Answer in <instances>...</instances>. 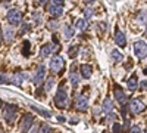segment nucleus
Masks as SVG:
<instances>
[{
	"instance_id": "obj_1",
	"label": "nucleus",
	"mask_w": 147,
	"mask_h": 133,
	"mask_svg": "<svg viewBox=\"0 0 147 133\" xmlns=\"http://www.w3.org/2000/svg\"><path fill=\"white\" fill-rule=\"evenodd\" d=\"M55 104L59 108H66L68 106V95L63 89H60L56 95H55Z\"/></svg>"
},
{
	"instance_id": "obj_2",
	"label": "nucleus",
	"mask_w": 147,
	"mask_h": 133,
	"mask_svg": "<svg viewBox=\"0 0 147 133\" xmlns=\"http://www.w3.org/2000/svg\"><path fill=\"white\" fill-rule=\"evenodd\" d=\"M134 53L138 59L147 58V44L144 42H136L134 43Z\"/></svg>"
},
{
	"instance_id": "obj_3",
	"label": "nucleus",
	"mask_w": 147,
	"mask_h": 133,
	"mask_svg": "<svg viewBox=\"0 0 147 133\" xmlns=\"http://www.w3.org/2000/svg\"><path fill=\"white\" fill-rule=\"evenodd\" d=\"M146 110V104L143 102V99H132L129 101V111L132 114H140Z\"/></svg>"
},
{
	"instance_id": "obj_4",
	"label": "nucleus",
	"mask_w": 147,
	"mask_h": 133,
	"mask_svg": "<svg viewBox=\"0 0 147 133\" xmlns=\"http://www.w3.org/2000/svg\"><path fill=\"white\" fill-rule=\"evenodd\" d=\"M6 18H7V22L10 24V25H18V24H21V21H22L21 12H18L16 9L9 10L7 15H6Z\"/></svg>"
},
{
	"instance_id": "obj_5",
	"label": "nucleus",
	"mask_w": 147,
	"mask_h": 133,
	"mask_svg": "<svg viewBox=\"0 0 147 133\" xmlns=\"http://www.w3.org/2000/svg\"><path fill=\"white\" fill-rule=\"evenodd\" d=\"M18 113V106L16 105H6L5 108V113H3V117L7 123H12L15 120V115Z\"/></svg>"
},
{
	"instance_id": "obj_6",
	"label": "nucleus",
	"mask_w": 147,
	"mask_h": 133,
	"mask_svg": "<svg viewBox=\"0 0 147 133\" xmlns=\"http://www.w3.org/2000/svg\"><path fill=\"white\" fill-rule=\"evenodd\" d=\"M75 106L78 108L80 111H87V110H88V99L85 98L84 95L77 96V99H75Z\"/></svg>"
},
{
	"instance_id": "obj_7",
	"label": "nucleus",
	"mask_w": 147,
	"mask_h": 133,
	"mask_svg": "<svg viewBox=\"0 0 147 133\" xmlns=\"http://www.w3.org/2000/svg\"><path fill=\"white\" fill-rule=\"evenodd\" d=\"M62 67H63V59L60 56H53L52 61H50V70L53 72H59L62 70Z\"/></svg>"
},
{
	"instance_id": "obj_8",
	"label": "nucleus",
	"mask_w": 147,
	"mask_h": 133,
	"mask_svg": "<svg viewBox=\"0 0 147 133\" xmlns=\"http://www.w3.org/2000/svg\"><path fill=\"white\" fill-rule=\"evenodd\" d=\"M44 76H46V67L41 64V65H38V67H37V71H35V74H34V78H32V81H34L35 84H40V83L43 81Z\"/></svg>"
},
{
	"instance_id": "obj_9",
	"label": "nucleus",
	"mask_w": 147,
	"mask_h": 133,
	"mask_svg": "<svg viewBox=\"0 0 147 133\" xmlns=\"http://www.w3.org/2000/svg\"><path fill=\"white\" fill-rule=\"evenodd\" d=\"M32 121H34V117H32L31 114H27L25 117H24L22 123H21V132H22V133L28 132V130H30V127L32 126Z\"/></svg>"
},
{
	"instance_id": "obj_10",
	"label": "nucleus",
	"mask_w": 147,
	"mask_h": 133,
	"mask_svg": "<svg viewBox=\"0 0 147 133\" xmlns=\"http://www.w3.org/2000/svg\"><path fill=\"white\" fill-rule=\"evenodd\" d=\"M113 93H115V99H116L119 104H122V105H124V104L127 102V95L124 93V90H122L119 86H115V90H113Z\"/></svg>"
},
{
	"instance_id": "obj_11",
	"label": "nucleus",
	"mask_w": 147,
	"mask_h": 133,
	"mask_svg": "<svg viewBox=\"0 0 147 133\" xmlns=\"http://www.w3.org/2000/svg\"><path fill=\"white\" fill-rule=\"evenodd\" d=\"M115 43L121 47H124L127 44V37H125V34L122 33V31H116L115 33Z\"/></svg>"
},
{
	"instance_id": "obj_12",
	"label": "nucleus",
	"mask_w": 147,
	"mask_h": 133,
	"mask_svg": "<svg viewBox=\"0 0 147 133\" xmlns=\"http://www.w3.org/2000/svg\"><path fill=\"white\" fill-rule=\"evenodd\" d=\"M103 113L107 114V115L110 113H113V102H112V99H110V98H106L103 101Z\"/></svg>"
},
{
	"instance_id": "obj_13",
	"label": "nucleus",
	"mask_w": 147,
	"mask_h": 133,
	"mask_svg": "<svg viewBox=\"0 0 147 133\" xmlns=\"http://www.w3.org/2000/svg\"><path fill=\"white\" fill-rule=\"evenodd\" d=\"M81 74H82L84 78H90L91 74H93V68H91V65H88V64L81 65Z\"/></svg>"
},
{
	"instance_id": "obj_14",
	"label": "nucleus",
	"mask_w": 147,
	"mask_h": 133,
	"mask_svg": "<svg viewBox=\"0 0 147 133\" xmlns=\"http://www.w3.org/2000/svg\"><path fill=\"white\" fill-rule=\"evenodd\" d=\"M49 12L53 15V16H60L63 14V9H62V6H57V5H53L52 3V6L49 8Z\"/></svg>"
},
{
	"instance_id": "obj_15",
	"label": "nucleus",
	"mask_w": 147,
	"mask_h": 133,
	"mask_svg": "<svg viewBox=\"0 0 147 133\" xmlns=\"http://www.w3.org/2000/svg\"><path fill=\"white\" fill-rule=\"evenodd\" d=\"M13 37H15V30L10 28V27H6L5 28V40L7 43H10L12 40H13Z\"/></svg>"
},
{
	"instance_id": "obj_16",
	"label": "nucleus",
	"mask_w": 147,
	"mask_h": 133,
	"mask_svg": "<svg viewBox=\"0 0 147 133\" xmlns=\"http://www.w3.org/2000/svg\"><path fill=\"white\" fill-rule=\"evenodd\" d=\"M24 78H25V74H21V72H19V74H15L13 77L10 78V83L15 84V86H21L22 81H24Z\"/></svg>"
},
{
	"instance_id": "obj_17",
	"label": "nucleus",
	"mask_w": 147,
	"mask_h": 133,
	"mask_svg": "<svg viewBox=\"0 0 147 133\" xmlns=\"http://www.w3.org/2000/svg\"><path fill=\"white\" fill-rule=\"evenodd\" d=\"M69 78H71V83H72V86H74V87H77V86H78V83H80V76H78V72L75 71V68H72Z\"/></svg>"
},
{
	"instance_id": "obj_18",
	"label": "nucleus",
	"mask_w": 147,
	"mask_h": 133,
	"mask_svg": "<svg viewBox=\"0 0 147 133\" xmlns=\"http://www.w3.org/2000/svg\"><path fill=\"white\" fill-rule=\"evenodd\" d=\"M137 87H138V78H137V76L129 77V80H128V89H129L131 92H134Z\"/></svg>"
},
{
	"instance_id": "obj_19",
	"label": "nucleus",
	"mask_w": 147,
	"mask_h": 133,
	"mask_svg": "<svg viewBox=\"0 0 147 133\" xmlns=\"http://www.w3.org/2000/svg\"><path fill=\"white\" fill-rule=\"evenodd\" d=\"M75 28H77V30H87V28H88V21L84 19V18L78 19V21L75 22Z\"/></svg>"
},
{
	"instance_id": "obj_20",
	"label": "nucleus",
	"mask_w": 147,
	"mask_h": 133,
	"mask_svg": "<svg viewBox=\"0 0 147 133\" xmlns=\"http://www.w3.org/2000/svg\"><path fill=\"white\" fill-rule=\"evenodd\" d=\"M31 110H32V111H37V113H40L41 115H44V117H47V118H50V117H52V114L49 113V111L41 110V108H37V106H34V105H31Z\"/></svg>"
},
{
	"instance_id": "obj_21",
	"label": "nucleus",
	"mask_w": 147,
	"mask_h": 133,
	"mask_svg": "<svg viewBox=\"0 0 147 133\" xmlns=\"http://www.w3.org/2000/svg\"><path fill=\"white\" fill-rule=\"evenodd\" d=\"M112 59L115 62H119V61H122V59H124V56H122V53L119 52V50H112Z\"/></svg>"
},
{
	"instance_id": "obj_22",
	"label": "nucleus",
	"mask_w": 147,
	"mask_h": 133,
	"mask_svg": "<svg viewBox=\"0 0 147 133\" xmlns=\"http://www.w3.org/2000/svg\"><path fill=\"white\" fill-rule=\"evenodd\" d=\"M52 52V49H50V44H46V46H43L41 47V50H40V55L43 56V58H46V56H49V53Z\"/></svg>"
},
{
	"instance_id": "obj_23",
	"label": "nucleus",
	"mask_w": 147,
	"mask_h": 133,
	"mask_svg": "<svg viewBox=\"0 0 147 133\" xmlns=\"http://www.w3.org/2000/svg\"><path fill=\"white\" fill-rule=\"evenodd\" d=\"M74 33H75V31H74V28H72V27H69V25H65L63 34H65V37H66V39H71L72 35H74Z\"/></svg>"
},
{
	"instance_id": "obj_24",
	"label": "nucleus",
	"mask_w": 147,
	"mask_h": 133,
	"mask_svg": "<svg viewBox=\"0 0 147 133\" xmlns=\"http://www.w3.org/2000/svg\"><path fill=\"white\" fill-rule=\"evenodd\" d=\"M53 86H55V78H53V77H50V78L47 80V83H46V86H44L46 92H50Z\"/></svg>"
},
{
	"instance_id": "obj_25",
	"label": "nucleus",
	"mask_w": 147,
	"mask_h": 133,
	"mask_svg": "<svg viewBox=\"0 0 147 133\" xmlns=\"http://www.w3.org/2000/svg\"><path fill=\"white\" fill-rule=\"evenodd\" d=\"M93 15H94V10H93L91 8H87V9L84 10V16H85V18H91Z\"/></svg>"
},
{
	"instance_id": "obj_26",
	"label": "nucleus",
	"mask_w": 147,
	"mask_h": 133,
	"mask_svg": "<svg viewBox=\"0 0 147 133\" xmlns=\"http://www.w3.org/2000/svg\"><path fill=\"white\" fill-rule=\"evenodd\" d=\"M78 53V47H72V49L69 50V58H75Z\"/></svg>"
},
{
	"instance_id": "obj_27",
	"label": "nucleus",
	"mask_w": 147,
	"mask_h": 133,
	"mask_svg": "<svg viewBox=\"0 0 147 133\" xmlns=\"http://www.w3.org/2000/svg\"><path fill=\"white\" fill-rule=\"evenodd\" d=\"M49 132H50V126H49V124H43L41 129H40V133H49Z\"/></svg>"
},
{
	"instance_id": "obj_28",
	"label": "nucleus",
	"mask_w": 147,
	"mask_h": 133,
	"mask_svg": "<svg viewBox=\"0 0 147 133\" xmlns=\"http://www.w3.org/2000/svg\"><path fill=\"white\" fill-rule=\"evenodd\" d=\"M10 80L5 76V74H0V84H3V83H9Z\"/></svg>"
},
{
	"instance_id": "obj_29",
	"label": "nucleus",
	"mask_w": 147,
	"mask_h": 133,
	"mask_svg": "<svg viewBox=\"0 0 147 133\" xmlns=\"http://www.w3.org/2000/svg\"><path fill=\"white\" fill-rule=\"evenodd\" d=\"M112 130H113V133H121V126H119L118 123H115V124H113V129H112Z\"/></svg>"
},
{
	"instance_id": "obj_30",
	"label": "nucleus",
	"mask_w": 147,
	"mask_h": 133,
	"mask_svg": "<svg viewBox=\"0 0 147 133\" xmlns=\"http://www.w3.org/2000/svg\"><path fill=\"white\" fill-rule=\"evenodd\" d=\"M50 49H52V52H57V50H59V44H57V43L50 44Z\"/></svg>"
},
{
	"instance_id": "obj_31",
	"label": "nucleus",
	"mask_w": 147,
	"mask_h": 133,
	"mask_svg": "<svg viewBox=\"0 0 147 133\" xmlns=\"http://www.w3.org/2000/svg\"><path fill=\"white\" fill-rule=\"evenodd\" d=\"M140 89H141V90H146V89H147V80H143V81L140 83Z\"/></svg>"
},
{
	"instance_id": "obj_32",
	"label": "nucleus",
	"mask_w": 147,
	"mask_h": 133,
	"mask_svg": "<svg viewBox=\"0 0 147 133\" xmlns=\"http://www.w3.org/2000/svg\"><path fill=\"white\" fill-rule=\"evenodd\" d=\"M53 5H57V6H63V5H65V0H53Z\"/></svg>"
},
{
	"instance_id": "obj_33",
	"label": "nucleus",
	"mask_w": 147,
	"mask_h": 133,
	"mask_svg": "<svg viewBox=\"0 0 147 133\" xmlns=\"http://www.w3.org/2000/svg\"><path fill=\"white\" fill-rule=\"evenodd\" d=\"M28 47H30V42H25V44H24V55H28Z\"/></svg>"
},
{
	"instance_id": "obj_34",
	"label": "nucleus",
	"mask_w": 147,
	"mask_h": 133,
	"mask_svg": "<svg viewBox=\"0 0 147 133\" xmlns=\"http://www.w3.org/2000/svg\"><path fill=\"white\" fill-rule=\"evenodd\" d=\"M129 133H141V129L136 126V127H132V129H131V132H129Z\"/></svg>"
},
{
	"instance_id": "obj_35",
	"label": "nucleus",
	"mask_w": 147,
	"mask_h": 133,
	"mask_svg": "<svg viewBox=\"0 0 147 133\" xmlns=\"http://www.w3.org/2000/svg\"><path fill=\"white\" fill-rule=\"evenodd\" d=\"M34 16H35V22H37V24H40V16H41V15H40V12H35Z\"/></svg>"
},
{
	"instance_id": "obj_36",
	"label": "nucleus",
	"mask_w": 147,
	"mask_h": 133,
	"mask_svg": "<svg viewBox=\"0 0 147 133\" xmlns=\"http://www.w3.org/2000/svg\"><path fill=\"white\" fill-rule=\"evenodd\" d=\"M49 27H50V28H56L57 27V22H50V24H49Z\"/></svg>"
},
{
	"instance_id": "obj_37",
	"label": "nucleus",
	"mask_w": 147,
	"mask_h": 133,
	"mask_svg": "<svg viewBox=\"0 0 147 133\" xmlns=\"http://www.w3.org/2000/svg\"><path fill=\"white\" fill-rule=\"evenodd\" d=\"M27 30H28V25H24V27H22V30H21V33H25Z\"/></svg>"
},
{
	"instance_id": "obj_38",
	"label": "nucleus",
	"mask_w": 147,
	"mask_h": 133,
	"mask_svg": "<svg viewBox=\"0 0 147 133\" xmlns=\"http://www.w3.org/2000/svg\"><path fill=\"white\" fill-rule=\"evenodd\" d=\"M57 121H60V123H63V121H65V118H63V117H57Z\"/></svg>"
},
{
	"instance_id": "obj_39",
	"label": "nucleus",
	"mask_w": 147,
	"mask_h": 133,
	"mask_svg": "<svg viewBox=\"0 0 147 133\" xmlns=\"http://www.w3.org/2000/svg\"><path fill=\"white\" fill-rule=\"evenodd\" d=\"M46 2H47V0H38V3H40V5H44Z\"/></svg>"
},
{
	"instance_id": "obj_40",
	"label": "nucleus",
	"mask_w": 147,
	"mask_h": 133,
	"mask_svg": "<svg viewBox=\"0 0 147 133\" xmlns=\"http://www.w3.org/2000/svg\"><path fill=\"white\" fill-rule=\"evenodd\" d=\"M85 2H88V3H90V2H94V0H85Z\"/></svg>"
},
{
	"instance_id": "obj_41",
	"label": "nucleus",
	"mask_w": 147,
	"mask_h": 133,
	"mask_svg": "<svg viewBox=\"0 0 147 133\" xmlns=\"http://www.w3.org/2000/svg\"><path fill=\"white\" fill-rule=\"evenodd\" d=\"M144 74H146V76H147V68H146V70H144Z\"/></svg>"
},
{
	"instance_id": "obj_42",
	"label": "nucleus",
	"mask_w": 147,
	"mask_h": 133,
	"mask_svg": "<svg viewBox=\"0 0 147 133\" xmlns=\"http://www.w3.org/2000/svg\"><path fill=\"white\" fill-rule=\"evenodd\" d=\"M0 44H2V35H0Z\"/></svg>"
},
{
	"instance_id": "obj_43",
	"label": "nucleus",
	"mask_w": 147,
	"mask_h": 133,
	"mask_svg": "<svg viewBox=\"0 0 147 133\" xmlns=\"http://www.w3.org/2000/svg\"><path fill=\"white\" fill-rule=\"evenodd\" d=\"M0 106H2V101H0Z\"/></svg>"
},
{
	"instance_id": "obj_44",
	"label": "nucleus",
	"mask_w": 147,
	"mask_h": 133,
	"mask_svg": "<svg viewBox=\"0 0 147 133\" xmlns=\"http://www.w3.org/2000/svg\"><path fill=\"white\" fill-rule=\"evenodd\" d=\"M146 133H147V129H146Z\"/></svg>"
},
{
	"instance_id": "obj_45",
	"label": "nucleus",
	"mask_w": 147,
	"mask_h": 133,
	"mask_svg": "<svg viewBox=\"0 0 147 133\" xmlns=\"http://www.w3.org/2000/svg\"><path fill=\"white\" fill-rule=\"evenodd\" d=\"M146 34H147V31H146Z\"/></svg>"
}]
</instances>
